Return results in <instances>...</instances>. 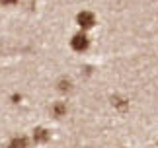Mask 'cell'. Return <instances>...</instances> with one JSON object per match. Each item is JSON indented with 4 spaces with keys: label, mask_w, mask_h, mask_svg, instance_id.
Wrapping results in <instances>:
<instances>
[{
    "label": "cell",
    "mask_w": 158,
    "mask_h": 148,
    "mask_svg": "<svg viewBox=\"0 0 158 148\" xmlns=\"http://www.w3.org/2000/svg\"><path fill=\"white\" fill-rule=\"evenodd\" d=\"M70 47L74 49L76 53H84L86 49L90 47V39H88V35L86 31H78L72 35V39H70Z\"/></svg>",
    "instance_id": "1"
},
{
    "label": "cell",
    "mask_w": 158,
    "mask_h": 148,
    "mask_svg": "<svg viewBox=\"0 0 158 148\" xmlns=\"http://www.w3.org/2000/svg\"><path fill=\"white\" fill-rule=\"evenodd\" d=\"M76 23L80 26V31H88V29H92V27H94V23H96V16L92 14V12L84 10V12H80V14L76 16Z\"/></svg>",
    "instance_id": "2"
},
{
    "label": "cell",
    "mask_w": 158,
    "mask_h": 148,
    "mask_svg": "<svg viewBox=\"0 0 158 148\" xmlns=\"http://www.w3.org/2000/svg\"><path fill=\"white\" fill-rule=\"evenodd\" d=\"M29 146H31V140L27 137H23V134H16L8 142V148H29Z\"/></svg>",
    "instance_id": "3"
},
{
    "label": "cell",
    "mask_w": 158,
    "mask_h": 148,
    "mask_svg": "<svg viewBox=\"0 0 158 148\" xmlns=\"http://www.w3.org/2000/svg\"><path fill=\"white\" fill-rule=\"evenodd\" d=\"M51 138V134H49V131H47V129H43V127H37L33 131V134H31V140L35 144H45L47 140Z\"/></svg>",
    "instance_id": "4"
},
{
    "label": "cell",
    "mask_w": 158,
    "mask_h": 148,
    "mask_svg": "<svg viewBox=\"0 0 158 148\" xmlns=\"http://www.w3.org/2000/svg\"><path fill=\"white\" fill-rule=\"evenodd\" d=\"M66 111H69V105H66V101H55L51 105V115L55 119H63L66 115Z\"/></svg>",
    "instance_id": "5"
},
{
    "label": "cell",
    "mask_w": 158,
    "mask_h": 148,
    "mask_svg": "<svg viewBox=\"0 0 158 148\" xmlns=\"http://www.w3.org/2000/svg\"><path fill=\"white\" fill-rule=\"evenodd\" d=\"M59 90L60 92H70L72 90V82H70L69 78H60L59 80Z\"/></svg>",
    "instance_id": "6"
},
{
    "label": "cell",
    "mask_w": 158,
    "mask_h": 148,
    "mask_svg": "<svg viewBox=\"0 0 158 148\" xmlns=\"http://www.w3.org/2000/svg\"><path fill=\"white\" fill-rule=\"evenodd\" d=\"M0 4H4V6H14V4H18V0H0Z\"/></svg>",
    "instance_id": "7"
}]
</instances>
